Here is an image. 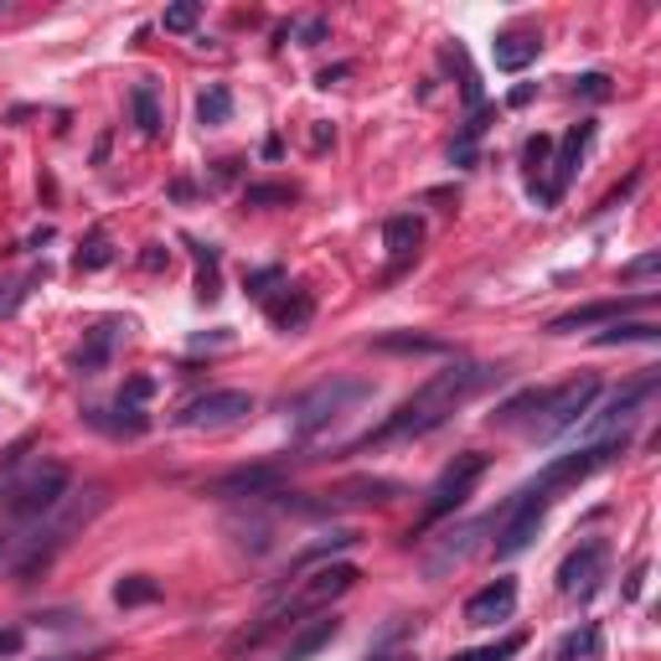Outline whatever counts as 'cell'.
<instances>
[{
    "label": "cell",
    "instance_id": "6da1fadb",
    "mask_svg": "<svg viewBox=\"0 0 661 661\" xmlns=\"http://www.w3.org/2000/svg\"><path fill=\"white\" fill-rule=\"evenodd\" d=\"M496 377H501V373H496V367H481V362H450V367L429 377V383H424L414 398H404V404L393 408V414L377 424L373 435H362L357 445H346V455L373 450V445H393V439L429 435V429H439V424L450 419V414L466 404V398H476L481 388H491Z\"/></svg>",
    "mask_w": 661,
    "mask_h": 661
},
{
    "label": "cell",
    "instance_id": "7a4b0ae2",
    "mask_svg": "<svg viewBox=\"0 0 661 661\" xmlns=\"http://www.w3.org/2000/svg\"><path fill=\"white\" fill-rule=\"evenodd\" d=\"M68 491H73V476L58 460L31 466L21 481H0V501H6V511H11L16 522H37L47 511H58L68 501Z\"/></svg>",
    "mask_w": 661,
    "mask_h": 661
},
{
    "label": "cell",
    "instance_id": "3957f363",
    "mask_svg": "<svg viewBox=\"0 0 661 661\" xmlns=\"http://www.w3.org/2000/svg\"><path fill=\"white\" fill-rule=\"evenodd\" d=\"M594 398H600V377H589V373L573 377V383H563V388H548L542 408L532 414V424H527V435L532 439H558L563 429H573V424L594 408Z\"/></svg>",
    "mask_w": 661,
    "mask_h": 661
},
{
    "label": "cell",
    "instance_id": "277c9868",
    "mask_svg": "<svg viewBox=\"0 0 661 661\" xmlns=\"http://www.w3.org/2000/svg\"><path fill=\"white\" fill-rule=\"evenodd\" d=\"M486 460L481 450H466V455H455L450 466L439 470V481L429 486V501H424V527H435L439 517H450V511H460L466 507V496L476 491V481L486 476Z\"/></svg>",
    "mask_w": 661,
    "mask_h": 661
},
{
    "label": "cell",
    "instance_id": "5b68a950",
    "mask_svg": "<svg viewBox=\"0 0 661 661\" xmlns=\"http://www.w3.org/2000/svg\"><path fill=\"white\" fill-rule=\"evenodd\" d=\"M362 398H373V383H352V377H330V383H321V388H311L295 404V435H316V429H326L330 419H342L352 404H362Z\"/></svg>",
    "mask_w": 661,
    "mask_h": 661
},
{
    "label": "cell",
    "instance_id": "8992f818",
    "mask_svg": "<svg viewBox=\"0 0 661 661\" xmlns=\"http://www.w3.org/2000/svg\"><path fill=\"white\" fill-rule=\"evenodd\" d=\"M548 501H553V496L542 491V486H527V491H517L507 507L496 511V522H501V527H496V558H517L527 542L538 538Z\"/></svg>",
    "mask_w": 661,
    "mask_h": 661
},
{
    "label": "cell",
    "instance_id": "52a82bcc",
    "mask_svg": "<svg viewBox=\"0 0 661 661\" xmlns=\"http://www.w3.org/2000/svg\"><path fill=\"white\" fill-rule=\"evenodd\" d=\"M657 393V373H647V377H635L626 393H616L610 404L600 408V414H584L589 419V439H610V435H626V424L647 408V398Z\"/></svg>",
    "mask_w": 661,
    "mask_h": 661
},
{
    "label": "cell",
    "instance_id": "ba28073f",
    "mask_svg": "<svg viewBox=\"0 0 661 661\" xmlns=\"http://www.w3.org/2000/svg\"><path fill=\"white\" fill-rule=\"evenodd\" d=\"M248 414H254V398L238 388H223V393H207V398L186 404L176 424H186V429H223V424H238Z\"/></svg>",
    "mask_w": 661,
    "mask_h": 661
},
{
    "label": "cell",
    "instance_id": "9c48e42d",
    "mask_svg": "<svg viewBox=\"0 0 661 661\" xmlns=\"http://www.w3.org/2000/svg\"><path fill=\"white\" fill-rule=\"evenodd\" d=\"M600 573H604V542L589 538L584 548H573V553L558 563V589H563V594H589V589L600 584Z\"/></svg>",
    "mask_w": 661,
    "mask_h": 661
},
{
    "label": "cell",
    "instance_id": "30bf717a",
    "mask_svg": "<svg viewBox=\"0 0 661 661\" xmlns=\"http://www.w3.org/2000/svg\"><path fill=\"white\" fill-rule=\"evenodd\" d=\"M647 305H657V295H620V301H600V305H584V311H569V316L548 321V330H553V336H569V330H589V326H600V321H620L626 311H647Z\"/></svg>",
    "mask_w": 661,
    "mask_h": 661
},
{
    "label": "cell",
    "instance_id": "8fae6325",
    "mask_svg": "<svg viewBox=\"0 0 661 661\" xmlns=\"http://www.w3.org/2000/svg\"><path fill=\"white\" fill-rule=\"evenodd\" d=\"M517 610V579H496L466 600V626H496Z\"/></svg>",
    "mask_w": 661,
    "mask_h": 661
},
{
    "label": "cell",
    "instance_id": "7c38bea8",
    "mask_svg": "<svg viewBox=\"0 0 661 661\" xmlns=\"http://www.w3.org/2000/svg\"><path fill=\"white\" fill-rule=\"evenodd\" d=\"M285 470L279 466H254V470H233L223 481H212V496H243V501H264V496L279 491Z\"/></svg>",
    "mask_w": 661,
    "mask_h": 661
},
{
    "label": "cell",
    "instance_id": "4fadbf2b",
    "mask_svg": "<svg viewBox=\"0 0 661 661\" xmlns=\"http://www.w3.org/2000/svg\"><path fill=\"white\" fill-rule=\"evenodd\" d=\"M589 135H594L589 124H573L569 135H563V145H558V155H553V181H548L553 202H563V192H569V181H573V171H579V155H584Z\"/></svg>",
    "mask_w": 661,
    "mask_h": 661
},
{
    "label": "cell",
    "instance_id": "5bb4252c",
    "mask_svg": "<svg viewBox=\"0 0 661 661\" xmlns=\"http://www.w3.org/2000/svg\"><path fill=\"white\" fill-rule=\"evenodd\" d=\"M419 238H424V227L414 212H398V217H388L383 223V248H388L398 264H408V258L419 254Z\"/></svg>",
    "mask_w": 661,
    "mask_h": 661
},
{
    "label": "cell",
    "instance_id": "9a60e30c",
    "mask_svg": "<svg viewBox=\"0 0 661 661\" xmlns=\"http://www.w3.org/2000/svg\"><path fill=\"white\" fill-rule=\"evenodd\" d=\"M538 37H522V31H507V37H496L491 42V58L501 73H522L527 62H538Z\"/></svg>",
    "mask_w": 661,
    "mask_h": 661
},
{
    "label": "cell",
    "instance_id": "2e32d148",
    "mask_svg": "<svg viewBox=\"0 0 661 661\" xmlns=\"http://www.w3.org/2000/svg\"><path fill=\"white\" fill-rule=\"evenodd\" d=\"M316 316V301H311V289H285V295H279V301H270V321L279 330H301L305 321Z\"/></svg>",
    "mask_w": 661,
    "mask_h": 661
},
{
    "label": "cell",
    "instance_id": "e0dca14e",
    "mask_svg": "<svg viewBox=\"0 0 661 661\" xmlns=\"http://www.w3.org/2000/svg\"><path fill=\"white\" fill-rule=\"evenodd\" d=\"M336 631H342V620H336V616H321L316 626H305V631L285 647V661H311L321 647H326V641H336Z\"/></svg>",
    "mask_w": 661,
    "mask_h": 661
},
{
    "label": "cell",
    "instance_id": "ac0fdd59",
    "mask_svg": "<svg viewBox=\"0 0 661 661\" xmlns=\"http://www.w3.org/2000/svg\"><path fill=\"white\" fill-rule=\"evenodd\" d=\"M589 657H600V631H594V626H584V631H569L553 647V661H589Z\"/></svg>",
    "mask_w": 661,
    "mask_h": 661
},
{
    "label": "cell",
    "instance_id": "d6986e66",
    "mask_svg": "<svg viewBox=\"0 0 661 661\" xmlns=\"http://www.w3.org/2000/svg\"><path fill=\"white\" fill-rule=\"evenodd\" d=\"M196 120L202 124H227L233 120V93H227L223 83H212V89L196 99Z\"/></svg>",
    "mask_w": 661,
    "mask_h": 661
},
{
    "label": "cell",
    "instance_id": "ffe728a7",
    "mask_svg": "<svg viewBox=\"0 0 661 661\" xmlns=\"http://www.w3.org/2000/svg\"><path fill=\"white\" fill-rule=\"evenodd\" d=\"M114 600L130 610V604H151V600H161V584H155L151 573H130V579H120L114 584Z\"/></svg>",
    "mask_w": 661,
    "mask_h": 661
},
{
    "label": "cell",
    "instance_id": "44dd1931",
    "mask_svg": "<svg viewBox=\"0 0 661 661\" xmlns=\"http://www.w3.org/2000/svg\"><path fill=\"white\" fill-rule=\"evenodd\" d=\"M109 346H114V326H109V321H104V326H99V330H93V336H89V346H83V352H78V373H99V367H104V362H109Z\"/></svg>",
    "mask_w": 661,
    "mask_h": 661
},
{
    "label": "cell",
    "instance_id": "7402d4cb",
    "mask_svg": "<svg viewBox=\"0 0 661 661\" xmlns=\"http://www.w3.org/2000/svg\"><path fill=\"white\" fill-rule=\"evenodd\" d=\"M130 104H135V124H140V135H161V109H155L151 83H140V89L130 93Z\"/></svg>",
    "mask_w": 661,
    "mask_h": 661
},
{
    "label": "cell",
    "instance_id": "603a6c76",
    "mask_svg": "<svg viewBox=\"0 0 661 661\" xmlns=\"http://www.w3.org/2000/svg\"><path fill=\"white\" fill-rule=\"evenodd\" d=\"M594 342H600V346H620V342H657V326H647V321H616V326L600 330Z\"/></svg>",
    "mask_w": 661,
    "mask_h": 661
},
{
    "label": "cell",
    "instance_id": "cb8c5ba5",
    "mask_svg": "<svg viewBox=\"0 0 661 661\" xmlns=\"http://www.w3.org/2000/svg\"><path fill=\"white\" fill-rule=\"evenodd\" d=\"M109 258H114V248H109V233H104V227H93L89 243L78 248V270H104Z\"/></svg>",
    "mask_w": 661,
    "mask_h": 661
},
{
    "label": "cell",
    "instance_id": "d4e9b609",
    "mask_svg": "<svg viewBox=\"0 0 661 661\" xmlns=\"http://www.w3.org/2000/svg\"><path fill=\"white\" fill-rule=\"evenodd\" d=\"M196 21H202V6H196V0H181V6H165V16H161V27H165V31H192Z\"/></svg>",
    "mask_w": 661,
    "mask_h": 661
},
{
    "label": "cell",
    "instance_id": "484cf974",
    "mask_svg": "<svg viewBox=\"0 0 661 661\" xmlns=\"http://www.w3.org/2000/svg\"><path fill=\"white\" fill-rule=\"evenodd\" d=\"M196 248V243H192ZM196 258H202V279H196V295H202V301H217V295H223V289H217V254H212V248H196Z\"/></svg>",
    "mask_w": 661,
    "mask_h": 661
},
{
    "label": "cell",
    "instance_id": "4316f807",
    "mask_svg": "<svg viewBox=\"0 0 661 661\" xmlns=\"http://www.w3.org/2000/svg\"><path fill=\"white\" fill-rule=\"evenodd\" d=\"M274 202H295V186H248L243 207H274Z\"/></svg>",
    "mask_w": 661,
    "mask_h": 661
},
{
    "label": "cell",
    "instance_id": "83f0119b",
    "mask_svg": "<svg viewBox=\"0 0 661 661\" xmlns=\"http://www.w3.org/2000/svg\"><path fill=\"white\" fill-rule=\"evenodd\" d=\"M383 352H439V342H424V336H377Z\"/></svg>",
    "mask_w": 661,
    "mask_h": 661
},
{
    "label": "cell",
    "instance_id": "f1b7e54d",
    "mask_svg": "<svg viewBox=\"0 0 661 661\" xmlns=\"http://www.w3.org/2000/svg\"><path fill=\"white\" fill-rule=\"evenodd\" d=\"M522 651V641L511 635V641H501V647H491V651H466V657H455V661H511Z\"/></svg>",
    "mask_w": 661,
    "mask_h": 661
},
{
    "label": "cell",
    "instance_id": "f546056e",
    "mask_svg": "<svg viewBox=\"0 0 661 661\" xmlns=\"http://www.w3.org/2000/svg\"><path fill=\"white\" fill-rule=\"evenodd\" d=\"M522 155H527V171H542V165H548V155H553V140H548V135H532Z\"/></svg>",
    "mask_w": 661,
    "mask_h": 661
},
{
    "label": "cell",
    "instance_id": "4dcf8cb0",
    "mask_svg": "<svg viewBox=\"0 0 661 661\" xmlns=\"http://www.w3.org/2000/svg\"><path fill=\"white\" fill-rule=\"evenodd\" d=\"M573 93H589V99H610V78H604V73L573 78Z\"/></svg>",
    "mask_w": 661,
    "mask_h": 661
},
{
    "label": "cell",
    "instance_id": "1f68e13d",
    "mask_svg": "<svg viewBox=\"0 0 661 661\" xmlns=\"http://www.w3.org/2000/svg\"><path fill=\"white\" fill-rule=\"evenodd\" d=\"M657 270H661V254H641L635 264H626L620 274H626V279H641V274H657Z\"/></svg>",
    "mask_w": 661,
    "mask_h": 661
},
{
    "label": "cell",
    "instance_id": "d6a6232c",
    "mask_svg": "<svg viewBox=\"0 0 661 661\" xmlns=\"http://www.w3.org/2000/svg\"><path fill=\"white\" fill-rule=\"evenodd\" d=\"M27 647V631H0V657H21Z\"/></svg>",
    "mask_w": 661,
    "mask_h": 661
},
{
    "label": "cell",
    "instance_id": "836d02e7",
    "mask_svg": "<svg viewBox=\"0 0 661 661\" xmlns=\"http://www.w3.org/2000/svg\"><path fill=\"white\" fill-rule=\"evenodd\" d=\"M274 279H279V270H258V274H248V295H270Z\"/></svg>",
    "mask_w": 661,
    "mask_h": 661
},
{
    "label": "cell",
    "instance_id": "e575fe53",
    "mask_svg": "<svg viewBox=\"0 0 661 661\" xmlns=\"http://www.w3.org/2000/svg\"><path fill=\"white\" fill-rule=\"evenodd\" d=\"M301 37H305V47H316L321 37H326V21H305V31H301Z\"/></svg>",
    "mask_w": 661,
    "mask_h": 661
},
{
    "label": "cell",
    "instance_id": "d590c367",
    "mask_svg": "<svg viewBox=\"0 0 661 661\" xmlns=\"http://www.w3.org/2000/svg\"><path fill=\"white\" fill-rule=\"evenodd\" d=\"M367 661H393V657H367Z\"/></svg>",
    "mask_w": 661,
    "mask_h": 661
}]
</instances>
